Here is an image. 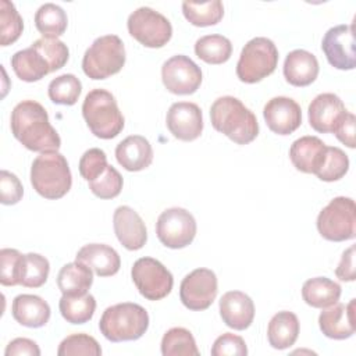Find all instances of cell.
<instances>
[{
	"label": "cell",
	"mask_w": 356,
	"mask_h": 356,
	"mask_svg": "<svg viewBox=\"0 0 356 356\" xmlns=\"http://www.w3.org/2000/svg\"><path fill=\"white\" fill-rule=\"evenodd\" d=\"M10 127L14 138L28 150L44 153L61 146L57 131L49 122L47 111L35 100H22L13 108Z\"/></svg>",
	"instance_id": "cell-1"
},
{
	"label": "cell",
	"mask_w": 356,
	"mask_h": 356,
	"mask_svg": "<svg viewBox=\"0 0 356 356\" xmlns=\"http://www.w3.org/2000/svg\"><path fill=\"white\" fill-rule=\"evenodd\" d=\"M210 120L216 131L238 145H248L259 135L256 115L234 96L216 99L210 107Z\"/></svg>",
	"instance_id": "cell-2"
},
{
	"label": "cell",
	"mask_w": 356,
	"mask_h": 356,
	"mask_svg": "<svg viewBox=\"0 0 356 356\" xmlns=\"http://www.w3.org/2000/svg\"><path fill=\"white\" fill-rule=\"evenodd\" d=\"M31 184L44 199L56 200L67 195L72 185L67 159L57 150L39 154L31 167Z\"/></svg>",
	"instance_id": "cell-3"
},
{
	"label": "cell",
	"mask_w": 356,
	"mask_h": 356,
	"mask_svg": "<svg viewBox=\"0 0 356 356\" xmlns=\"http://www.w3.org/2000/svg\"><path fill=\"white\" fill-rule=\"evenodd\" d=\"M149 328V314L138 303L124 302L107 307L99 321L103 337L111 342L136 341Z\"/></svg>",
	"instance_id": "cell-4"
},
{
	"label": "cell",
	"mask_w": 356,
	"mask_h": 356,
	"mask_svg": "<svg viewBox=\"0 0 356 356\" xmlns=\"http://www.w3.org/2000/svg\"><path fill=\"white\" fill-rule=\"evenodd\" d=\"M82 115L90 132L100 139H113L124 128V117L117 100L106 89L97 88L85 96Z\"/></svg>",
	"instance_id": "cell-5"
},
{
	"label": "cell",
	"mask_w": 356,
	"mask_h": 356,
	"mask_svg": "<svg viewBox=\"0 0 356 356\" xmlns=\"http://www.w3.org/2000/svg\"><path fill=\"white\" fill-rule=\"evenodd\" d=\"M125 58L122 40L117 35H104L86 49L82 58V70L90 79H106L122 70Z\"/></svg>",
	"instance_id": "cell-6"
},
{
	"label": "cell",
	"mask_w": 356,
	"mask_h": 356,
	"mask_svg": "<svg viewBox=\"0 0 356 356\" xmlns=\"http://www.w3.org/2000/svg\"><path fill=\"white\" fill-rule=\"evenodd\" d=\"M278 64V50L271 39L259 36L250 39L242 49L236 76L245 83H256L271 75Z\"/></svg>",
	"instance_id": "cell-7"
},
{
	"label": "cell",
	"mask_w": 356,
	"mask_h": 356,
	"mask_svg": "<svg viewBox=\"0 0 356 356\" xmlns=\"http://www.w3.org/2000/svg\"><path fill=\"white\" fill-rule=\"evenodd\" d=\"M356 207L350 197H334L317 217V229L320 235L332 242L353 239L356 235Z\"/></svg>",
	"instance_id": "cell-8"
},
{
	"label": "cell",
	"mask_w": 356,
	"mask_h": 356,
	"mask_svg": "<svg viewBox=\"0 0 356 356\" xmlns=\"http://www.w3.org/2000/svg\"><path fill=\"white\" fill-rule=\"evenodd\" d=\"M127 26L132 38L150 49L163 47L172 36L171 22L163 14L150 7L136 8L128 17Z\"/></svg>",
	"instance_id": "cell-9"
},
{
	"label": "cell",
	"mask_w": 356,
	"mask_h": 356,
	"mask_svg": "<svg viewBox=\"0 0 356 356\" xmlns=\"http://www.w3.org/2000/svg\"><path fill=\"white\" fill-rule=\"evenodd\" d=\"M131 275L139 293L149 300L165 298L174 285L172 274L153 257L138 259L132 266Z\"/></svg>",
	"instance_id": "cell-10"
},
{
	"label": "cell",
	"mask_w": 356,
	"mask_h": 356,
	"mask_svg": "<svg viewBox=\"0 0 356 356\" xmlns=\"http://www.w3.org/2000/svg\"><path fill=\"white\" fill-rule=\"evenodd\" d=\"M195 217L182 207L164 210L156 222L159 241L170 249H182L192 243L196 235Z\"/></svg>",
	"instance_id": "cell-11"
},
{
	"label": "cell",
	"mask_w": 356,
	"mask_h": 356,
	"mask_svg": "<svg viewBox=\"0 0 356 356\" xmlns=\"http://www.w3.org/2000/svg\"><path fill=\"white\" fill-rule=\"evenodd\" d=\"M161 79L168 92L192 95L202 83V70L188 56L177 54L163 64Z\"/></svg>",
	"instance_id": "cell-12"
},
{
	"label": "cell",
	"mask_w": 356,
	"mask_h": 356,
	"mask_svg": "<svg viewBox=\"0 0 356 356\" xmlns=\"http://www.w3.org/2000/svg\"><path fill=\"white\" fill-rule=\"evenodd\" d=\"M217 277L209 268H196L181 282L179 299L189 310H206L217 296Z\"/></svg>",
	"instance_id": "cell-13"
},
{
	"label": "cell",
	"mask_w": 356,
	"mask_h": 356,
	"mask_svg": "<svg viewBox=\"0 0 356 356\" xmlns=\"http://www.w3.org/2000/svg\"><path fill=\"white\" fill-rule=\"evenodd\" d=\"M321 50L334 68L353 70L356 67L353 24L330 28L321 40Z\"/></svg>",
	"instance_id": "cell-14"
},
{
	"label": "cell",
	"mask_w": 356,
	"mask_h": 356,
	"mask_svg": "<svg viewBox=\"0 0 356 356\" xmlns=\"http://www.w3.org/2000/svg\"><path fill=\"white\" fill-rule=\"evenodd\" d=\"M165 124L174 138L191 142L200 136L203 131L202 110L191 102H177L167 111Z\"/></svg>",
	"instance_id": "cell-15"
},
{
	"label": "cell",
	"mask_w": 356,
	"mask_h": 356,
	"mask_svg": "<svg viewBox=\"0 0 356 356\" xmlns=\"http://www.w3.org/2000/svg\"><path fill=\"white\" fill-rule=\"evenodd\" d=\"M263 117L270 131L278 135H289L302 124L300 106L286 96L270 99L263 108Z\"/></svg>",
	"instance_id": "cell-16"
},
{
	"label": "cell",
	"mask_w": 356,
	"mask_h": 356,
	"mask_svg": "<svg viewBox=\"0 0 356 356\" xmlns=\"http://www.w3.org/2000/svg\"><path fill=\"white\" fill-rule=\"evenodd\" d=\"M346 111L343 102L337 95L320 93L309 104V124L317 132H334Z\"/></svg>",
	"instance_id": "cell-17"
},
{
	"label": "cell",
	"mask_w": 356,
	"mask_h": 356,
	"mask_svg": "<svg viewBox=\"0 0 356 356\" xmlns=\"http://www.w3.org/2000/svg\"><path fill=\"white\" fill-rule=\"evenodd\" d=\"M117 239L128 250H139L147 241V231L140 216L129 206H120L113 216Z\"/></svg>",
	"instance_id": "cell-18"
},
{
	"label": "cell",
	"mask_w": 356,
	"mask_h": 356,
	"mask_svg": "<svg viewBox=\"0 0 356 356\" xmlns=\"http://www.w3.org/2000/svg\"><path fill=\"white\" fill-rule=\"evenodd\" d=\"M355 302L356 299H350L348 305L337 302L320 313L318 325L327 338L346 339L355 334Z\"/></svg>",
	"instance_id": "cell-19"
},
{
	"label": "cell",
	"mask_w": 356,
	"mask_h": 356,
	"mask_svg": "<svg viewBox=\"0 0 356 356\" xmlns=\"http://www.w3.org/2000/svg\"><path fill=\"white\" fill-rule=\"evenodd\" d=\"M220 316L229 328L246 330L254 318L253 300L241 291L225 292L220 299Z\"/></svg>",
	"instance_id": "cell-20"
},
{
	"label": "cell",
	"mask_w": 356,
	"mask_h": 356,
	"mask_svg": "<svg viewBox=\"0 0 356 356\" xmlns=\"http://www.w3.org/2000/svg\"><path fill=\"white\" fill-rule=\"evenodd\" d=\"M115 159L127 171H142L152 164L153 149L145 136L131 135L117 145Z\"/></svg>",
	"instance_id": "cell-21"
},
{
	"label": "cell",
	"mask_w": 356,
	"mask_h": 356,
	"mask_svg": "<svg viewBox=\"0 0 356 356\" xmlns=\"http://www.w3.org/2000/svg\"><path fill=\"white\" fill-rule=\"evenodd\" d=\"M75 260L86 264L99 277L114 275L121 267V259L117 250L104 243H88L82 246Z\"/></svg>",
	"instance_id": "cell-22"
},
{
	"label": "cell",
	"mask_w": 356,
	"mask_h": 356,
	"mask_svg": "<svg viewBox=\"0 0 356 356\" xmlns=\"http://www.w3.org/2000/svg\"><path fill=\"white\" fill-rule=\"evenodd\" d=\"M327 145L317 136H302L296 139L289 149V159L298 171L316 174L318 170Z\"/></svg>",
	"instance_id": "cell-23"
},
{
	"label": "cell",
	"mask_w": 356,
	"mask_h": 356,
	"mask_svg": "<svg viewBox=\"0 0 356 356\" xmlns=\"http://www.w3.org/2000/svg\"><path fill=\"white\" fill-rule=\"evenodd\" d=\"M13 317L17 323L29 328H40L50 318V306L38 295L22 293L14 298L11 306Z\"/></svg>",
	"instance_id": "cell-24"
},
{
	"label": "cell",
	"mask_w": 356,
	"mask_h": 356,
	"mask_svg": "<svg viewBox=\"0 0 356 356\" xmlns=\"http://www.w3.org/2000/svg\"><path fill=\"white\" fill-rule=\"evenodd\" d=\"M318 75V61L307 50L296 49L288 53L284 61V76L293 86H307Z\"/></svg>",
	"instance_id": "cell-25"
},
{
	"label": "cell",
	"mask_w": 356,
	"mask_h": 356,
	"mask_svg": "<svg viewBox=\"0 0 356 356\" xmlns=\"http://www.w3.org/2000/svg\"><path fill=\"white\" fill-rule=\"evenodd\" d=\"M299 320L296 314L288 310L274 314L267 327V339L274 349H286L292 346L299 335Z\"/></svg>",
	"instance_id": "cell-26"
},
{
	"label": "cell",
	"mask_w": 356,
	"mask_h": 356,
	"mask_svg": "<svg viewBox=\"0 0 356 356\" xmlns=\"http://www.w3.org/2000/svg\"><path fill=\"white\" fill-rule=\"evenodd\" d=\"M341 285L327 277L310 278L302 286L303 300L316 309H325L335 305L341 298Z\"/></svg>",
	"instance_id": "cell-27"
},
{
	"label": "cell",
	"mask_w": 356,
	"mask_h": 356,
	"mask_svg": "<svg viewBox=\"0 0 356 356\" xmlns=\"http://www.w3.org/2000/svg\"><path fill=\"white\" fill-rule=\"evenodd\" d=\"M92 284V268L76 260L63 266L57 275V286L63 295H85Z\"/></svg>",
	"instance_id": "cell-28"
},
{
	"label": "cell",
	"mask_w": 356,
	"mask_h": 356,
	"mask_svg": "<svg viewBox=\"0 0 356 356\" xmlns=\"http://www.w3.org/2000/svg\"><path fill=\"white\" fill-rule=\"evenodd\" d=\"M10 61L15 75L25 82H36L50 74L47 61L32 46L14 53Z\"/></svg>",
	"instance_id": "cell-29"
},
{
	"label": "cell",
	"mask_w": 356,
	"mask_h": 356,
	"mask_svg": "<svg viewBox=\"0 0 356 356\" xmlns=\"http://www.w3.org/2000/svg\"><path fill=\"white\" fill-rule=\"evenodd\" d=\"M195 54L207 64H222L229 60L232 44L229 39L222 35H206L196 40Z\"/></svg>",
	"instance_id": "cell-30"
},
{
	"label": "cell",
	"mask_w": 356,
	"mask_h": 356,
	"mask_svg": "<svg viewBox=\"0 0 356 356\" xmlns=\"http://www.w3.org/2000/svg\"><path fill=\"white\" fill-rule=\"evenodd\" d=\"M60 313L71 324H85L88 323L96 310V300L93 295H63L58 302Z\"/></svg>",
	"instance_id": "cell-31"
},
{
	"label": "cell",
	"mask_w": 356,
	"mask_h": 356,
	"mask_svg": "<svg viewBox=\"0 0 356 356\" xmlns=\"http://www.w3.org/2000/svg\"><path fill=\"white\" fill-rule=\"evenodd\" d=\"M36 29L43 35V38H58L61 36L68 25V18L65 11L53 3H44L40 6L35 14Z\"/></svg>",
	"instance_id": "cell-32"
},
{
	"label": "cell",
	"mask_w": 356,
	"mask_h": 356,
	"mask_svg": "<svg viewBox=\"0 0 356 356\" xmlns=\"http://www.w3.org/2000/svg\"><path fill=\"white\" fill-rule=\"evenodd\" d=\"M184 17L195 26H211L221 21L224 15V6L220 0L195 3H182Z\"/></svg>",
	"instance_id": "cell-33"
},
{
	"label": "cell",
	"mask_w": 356,
	"mask_h": 356,
	"mask_svg": "<svg viewBox=\"0 0 356 356\" xmlns=\"http://www.w3.org/2000/svg\"><path fill=\"white\" fill-rule=\"evenodd\" d=\"M161 353L164 356H197L199 349L189 330L174 327L163 335Z\"/></svg>",
	"instance_id": "cell-34"
},
{
	"label": "cell",
	"mask_w": 356,
	"mask_h": 356,
	"mask_svg": "<svg viewBox=\"0 0 356 356\" xmlns=\"http://www.w3.org/2000/svg\"><path fill=\"white\" fill-rule=\"evenodd\" d=\"M82 92V83L74 74H63L54 78L47 88L49 97L56 104L72 106L78 102Z\"/></svg>",
	"instance_id": "cell-35"
},
{
	"label": "cell",
	"mask_w": 356,
	"mask_h": 356,
	"mask_svg": "<svg viewBox=\"0 0 356 356\" xmlns=\"http://www.w3.org/2000/svg\"><path fill=\"white\" fill-rule=\"evenodd\" d=\"M349 170L348 154L335 146H327L324 159L316 171L318 179L325 182H334L341 179Z\"/></svg>",
	"instance_id": "cell-36"
},
{
	"label": "cell",
	"mask_w": 356,
	"mask_h": 356,
	"mask_svg": "<svg viewBox=\"0 0 356 356\" xmlns=\"http://www.w3.org/2000/svg\"><path fill=\"white\" fill-rule=\"evenodd\" d=\"M24 21L15 6L8 0H0V44L14 43L22 33Z\"/></svg>",
	"instance_id": "cell-37"
},
{
	"label": "cell",
	"mask_w": 356,
	"mask_h": 356,
	"mask_svg": "<svg viewBox=\"0 0 356 356\" xmlns=\"http://www.w3.org/2000/svg\"><path fill=\"white\" fill-rule=\"evenodd\" d=\"M36 49L47 61L50 72L63 68L70 57V50L64 42L56 38H40L31 44Z\"/></svg>",
	"instance_id": "cell-38"
},
{
	"label": "cell",
	"mask_w": 356,
	"mask_h": 356,
	"mask_svg": "<svg viewBox=\"0 0 356 356\" xmlns=\"http://www.w3.org/2000/svg\"><path fill=\"white\" fill-rule=\"evenodd\" d=\"M24 260H25V254H21L17 249L4 248L0 250L1 285L4 286L21 285L22 274H24Z\"/></svg>",
	"instance_id": "cell-39"
},
{
	"label": "cell",
	"mask_w": 356,
	"mask_h": 356,
	"mask_svg": "<svg viewBox=\"0 0 356 356\" xmlns=\"http://www.w3.org/2000/svg\"><path fill=\"white\" fill-rule=\"evenodd\" d=\"M49 271L50 264L44 256L38 253H26L21 285L26 288H39L47 281Z\"/></svg>",
	"instance_id": "cell-40"
},
{
	"label": "cell",
	"mask_w": 356,
	"mask_h": 356,
	"mask_svg": "<svg viewBox=\"0 0 356 356\" xmlns=\"http://www.w3.org/2000/svg\"><path fill=\"white\" fill-rule=\"evenodd\" d=\"M58 356H76V355H89V356H100L102 348L97 341L83 332L71 334L64 338L57 350Z\"/></svg>",
	"instance_id": "cell-41"
},
{
	"label": "cell",
	"mask_w": 356,
	"mask_h": 356,
	"mask_svg": "<svg viewBox=\"0 0 356 356\" xmlns=\"http://www.w3.org/2000/svg\"><path fill=\"white\" fill-rule=\"evenodd\" d=\"M122 184L121 174L113 165H108L99 178L89 182V189L100 199H114L121 193Z\"/></svg>",
	"instance_id": "cell-42"
},
{
	"label": "cell",
	"mask_w": 356,
	"mask_h": 356,
	"mask_svg": "<svg viewBox=\"0 0 356 356\" xmlns=\"http://www.w3.org/2000/svg\"><path fill=\"white\" fill-rule=\"evenodd\" d=\"M78 167H79L81 177L85 181L90 182V181L99 178L108 167L107 156L102 149L92 147L82 154Z\"/></svg>",
	"instance_id": "cell-43"
},
{
	"label": "cell",
	"mask_w": 356,
	"mask_h": 356,
	"mask_svg": "<svg viewBox=\"0 0 356 356\" xmlns=\"http://www.w3.org/2000/svg\"><path fill=\"white\" fill-rule=\"evenodd\" d=\"M211 355L213 356H246L248 348L242 337L225 332L220 335L213 346H211Z\"/></svg>",
	"instance_id": "cell-44"
},
{
	"label": "cell",
	"mask_w": 356,
	"mask_h": 356,
	"mask_svg": "<svg viewBox=\"0 0 356 356\" xmlns=\"http://www.w3.org/2000/svg\"><path fill=\"white\" fill-rule=\"evenodd\" d=\"M24 188L15 174L1 170L0 172V199L3 204H15L22 199Z\"/></svg>",
	"instance_id": "cell-45"
},
{
	"label": "cell",
	"mask_w": 356,
	"mask_h": 356,
	"mask_svg": "<svg viewBox=\"0 0 356 356\" xmlns=\"http://www.w3.org/2000/svg\"><path fill=\"white\" fill-rule=\"evenodd\" d=\"M355 122H356L355 115L352 113L346 111V114L343 115V118L337 125L335 131L332 132V134H335V136L339 142H342L345 146H348L350 149L355 147Z\"/></svg>",
	"instance_id": "cell-46"
},
{
	"label": "cell",
	"mask_w": 356,
	"mask_h": 356,
	"mask_svg": "<svg viewBox=\"0 0 356 356\" xmlns=\"http://www.w3.org/2000/svg\"><path fill=\"white\" fill-rule=\"evenodd\" d=\"M6 356H19V355H28V356H39L40 349L36 345L35 341L28 338H15L13 339L4 352Z\"/></svg>",
	"instance_id": "cell-47"
},
{
	"label": "cell",
	"mask_w": 356,
	"mask_h": 356,
	"mask_svg": "<svg viewBox=\"0 0 356 356\" xmlns=\"http://www.w3.org/2000/svg\"><path fill=\"white\" fill-rule=\"evenodd\" d=\"M335 275L341 281H355V245L349 246L342 253L341 261L335 268Z\"/></svg>",
	"instance_id": "cell-48"
}]
</instances>
